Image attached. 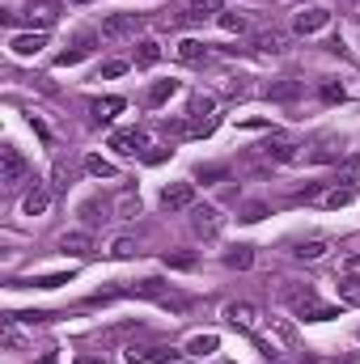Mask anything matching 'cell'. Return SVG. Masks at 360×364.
<instances>
[{
    "label": "cell",
    "mask_w": 360,
    "mask_h": 364,
    "mask_svg": "<svg viewBox=\"0 0 360 364\" xmlns=\"http://www.w3.org/2000/svg\"><path fill=\"white\" fill-rule=\"evenodd\" d=\"M280 297H284V301H288L301 318H309V322H326V318H335V314H339L335 305L318 301V292H314V288H284Z\"/></svg>",
    "instance_id": "cell-1"
},
{
    "label": "cell",
    "mask_w": 360,
    "mask_h": 364,
    "mask_svg": "<svg viewBox=\"0 0 360 364\" xmlns=\"http://www.w3.org/2000/svg\"><path fill=\"white\" fill-rule=\"evenodd\" d=\"M191 229H195V237L216 241V237H220V229H225L220 208H212V203H195V208H191Z\"/></svg>",
    "instance_id": "cell-2"
},
{
    "label": "cell",
    "mask_w": 360,
    "mask_h": 364,
    "mask_svg": "<svg viewBox=\"0 0 360 364\" xmlns=\"http://www.w3.org/2000/svg\"><path fill=\"white\" fill-rule=\"evenodd\" d=\"M26 178V157L13 149V144H5V149H0V182H5V187H18Z\"/></svg>",
    "instance_id": "cell-3"
},
{
    "label": "cell",
    "mask_w": 360,
    "mask_h": 364,
    "mask_svg": "<svg viewBox=\"0 0 360 364\" xmlns=\"http://www.w3.org/2000/svg\"><path fill=\"white\" fill-rule=\"evenodd\" d=\"M161 208H166V212H187V208H195V187H191V182H170V187L161 191Z\"/></svg>",
    "instance_id": "cell-4"
},
{
    "label": "cell",
    "mask_w": 360,
    "mask_h": 364,
    "mask_svg": "<svg viewBox=\"0 0 360 364\" xmlns=\"http://www.w3.org/2000/svg\"><path fill=\"white\" fill-rule=\"evenodd\" d=\"M225 318H229L237 330H246V335L259 330V309H255L251 301H233V305H225Z\"/></svg>",
    "instance_id": "cell-5"
},
{
    "label": "cell",
    "mask_w": 360,
    "mask_h": 364,
    "mask_svg": "<svg viewBox=\"0 0 360 364\" xmlns=\"http://www.w3.org/2000/svg\"><path fill=\"white\" fill-rule=\"evenodd\" d=\"M136 30H140L136 13H110V18H102V39H128Z\"/></svg>",
    "instance_id": "cell-6"
},
{
    "label": "cell",
    "mask_w": 360,
    "mask_h": 364,
    "mask_svg": "<svg viewBox=\"0 0 360 364\" xmlns=\"http://www.w3.org/2000/svg\"><path fill=\"white\" fill-rule=\"evenodd\" d=\"M326 22H331V13H326L322 5H309V9H301V13H297L293 30H297V34H318V30H322Z\"/></svg>",
    "instance_id": "cell-7"
},
{
    "label": "cell",
    "mask_w": 360,
    "mask_h": 364,
    "mask_svg": "<svg viewBox=\"0 0 360 364\" xmlns=\"http://www.w3.org/2000/svg\"><path fill=\"white\" fill-rule=\"evenodd\" d=\"M60 255H68V259H89V255H93V237H89V233H64V237H60Z\"/></svg>",
    "instance_id": "cell-8"
},
{
    "label": "cell",
    "mask_w": 360,
    "mask_h": 364,
    "mask_svg": "<svg viewBox=\"0 0 360 364\" xmlns=\"http://www.w3.org/2000/svg\"><path fill=\"white\" fill-rule=\"evenodd\" d=\"M26 18H30V26L47 30V26H55V18H60V5H55V0H30Z\"/></svg>",
    "instance_id": "cell-9"
},
{
    "label": "cell",
    "mask_w": 360,
    "mask_h": 364,
    "mask_svg": "<svg viewBox=\"0 0 360 364\" xmlns=\"http://www.w3.org/2000/svg\"><path fill=\"white\" fill-rule=\"evenodd\" d=\"M13 55H39L47 47V30H34V34H13Z\"/></svg>",
    "instance_id": "cell-10"
},
{
    "label": "cell",
    "mask_w": 360,
    "mask_h": 364,
    "mask_svg": "<svg viewBox=\"0 0 360 364\" xmlns=\"http://www.w3.org/2000/svg\"><path fill=\"white\" fill-rule=\"evenodd\" d=\"M124 106H128L124 97H98V102H89V114H93V123H110Z\"/></svg>",
    "instance_id": "cell-11"
},
{
    "label": "cell",
    "mask_w": 360,
    "mask_h": 364,
    "mask_svg": "<svg viewBox=\"0 0 360 364\" xmlns=\"http://www.w3.org/2000/svg\"><path fill=\"white\" fill-rule=\"evenodd\" d=\"M326 250H331V241H322V237H309V241H301V246L293 250L301 263H318V259H326Z\"/></svg>",
    "instance_id": "cell-12"
},
{
    "label": "cell",
    "mask_w": 360,
    "mask_h": 364,
    "mask_svg": "<svg viewBox=\"0 0 360 364\" xmlns=\"http://www.w3.org/2000/svg\"><path fill=\"white\" fill-rule=\"evenodd\" d=\"M352 199H356V182H343V187H331L318 203H322V208H347Z\"/></svg>",
    "instance_id": "cell-13"
},
{
    "label": "cell",
    "mask_w": 360,
    "mask_h": 364,
    "mask_svg": "<svg viewBox=\"0 0 360 364\" xmlns=\"http://www.w3.org/2000/svg\"><path fill=\"white\" fill-rule=\"evenodd\" d=\"M47 203H51V191L34 182V191L22 199V212H26V216H43V212H47Z\"/></svg>",
    "instance_id": "cell-14"
},
{
    "label": "cell",
    "mask_w": 360,
    "mask_h": 364,
    "mask_svg": "<svg viewBox=\"0 0 360 364\" xmlns=\"http://www.w3.org/2000/svg\"><path fill=\"white\" fill-rule=\"evenodd\" d=\"M110 149H119V153H140V149H145V132H136V128H132V132H114V136H110Z\"/></svg>",
    "instance_id": "cell-15"
},
{
    "label": "cell",
    "mask_w": 360,
    "mask_h": 364,
    "mask_svg": "<svg viewBox=\"0 0 360 364\" xmlns=\"http://www.w3.org/2000/svg\"><path fill=\"white\" fill-rule=\"evenodd\" d=\"M255 47H259V51H267V55H284V51H288V34L267 30V34H259V39H255Z\"/></svg>",
    "instance_id": "cell-16"
},
{
    "label": "cell",
    "mask_w": 360,
    "mask_h": 364,
    "mask_svg": "<svg viewBox=\"0 0 360 364\" xmlns=\"http://www.w3.org/2000/svg\"><path fill=\"white\" fill-rule=\"evenodd\" d=\"M157 60H161V43H157V39H145V43L136 47V60H132V64H136V68H153Z\"/></svg>",
    "instance_id": "cell-17"
},
{
    "label": "cell",
    "mask_w": 360,
    "mask_h": 364,
    "mask_svg": "<svg viewBox=\"0 0 360 364\" xmlns=\"http://www.w3.org/2000/svg\"><path fill=\"white\" fill-rule=\"evenodd\" d=\"M174 55H178V60H182V64H199V60H204V55H208V47H204V43H199V39H182V43H178V47H174Z\"/></svg>",
    "instance_id": "cell-18"
},
{
    "label": "cell",
    "mask_w": 360,
    "mask_h": 364,
    "mask_svg": "<svg viewBox=\"0 0 360 364\" xmlns=\"http://www.w3.org/2000/svg\"><path fill=\"white\" fill-rule=\"evenodd\" d=\"M81 220H85V224L93 229V224H102V220H110V208H106L102 199H85V203H81Z\"/></svg>",
    "instance_id": "cell-19"
},
{
    "label": "cell",
    "mask_w": 360,
    "mask_h": 364,
    "mask_svg": "<svg viewBox=\"0 0 360 364\" xmlns=\"http://www.w3.org/2000/svg\"><path fill=\"white\" fill-rule=\"evenodd\" d=\"M187 18H195V22L220 18V0H187Z\"/></svg>",
    "instance_id": "cell-20"
},
{
    "label": "cell",
    "mask_w": 360,
    "mask_h": 364,
    "mask_svg": "<svg viewBox=\"0 0 360 364\" xmlns=\"http://www.w3.org/2000/svg\"><path fill=\"white\" fill-rule=\"evenodd\" d=\"M114 216H119V220H136V216H140V195L124 191V195H119V203H114Z\"/></svg>",
    "instance_id": "cell-21"
},
{
    "label": "cell",
    "mask_w": 360,
    "mask_h": 364,
    "mask_svg": "<svg viewBox=\"0 0 360 364\" xmlns=\"http://www.w3.org/2000/svg\"><path fill=\"white\" fill-rule=\"evenodd\" d=\"M216 110V97L212 93H191V102H187V114L191 119H204V114H212Z\"/></svg>",
    "instance_id": "cell-22"
},
{
    "label": "cell",
    "mask_w": 360,
    "mask_h": 364,
    "mask_svg": "<svg viewBox=\"0 0 360 364\" xmlns=\"http://www.w3.org/2000/svg\"><path fill=\"white\" fill-rule=\"evenodd\" d=\"M178 93V81H157L153 89H149V106H161V102H170Z\"/></svg>",
    "instance_id": "cell-23"
},
{
    "label": "cell",
    "mask_w": 360,
    "mask_h": 364,
    "mask_svg": "<svg viewBox=\"0 0 360 364\" xmlns=\"http://www.w3.org/2000/svg\"><path fill=\"white\" fill-rule=\"evenodd\" d=\"M85 170H89L93 178H119V170H114L106 157H85Z\"/></svg>",
    "instance_id": "cell-24"
},
{
    "label": "cell",
    "mask_w": 360,
    "mask_h": 364,
    "mask_svg": "<svg viewBox=\"0 0 360 364\" xmlns=\"http://www.w3.org/2000/svg\"><path fill=\"white\" fill-rule=\"evenodd\" d=\"M216 351V335H195L187 343V356H212Z\"/></svg>",
    "instance_id": "cell-25"
},
{
    "label": "cell",
    "mask_w": 360,
    "mask_h": 364,
    "mask_svg": "<svg viewBox=\"0 0 360 364\" xmlns=\"http://www.w3.org/2000/svg\"><path fill=\"white\" fill-rule=\"evenodd\" d=\"M339 297H343L347 305H360V276H343V280H339Z\"/></svg>",
    "instance_id": "cell-26"
},
{
    "label": "cell",
    "mask_w": 360,
    "mask_h": 364,
    "mask_svg": "<svg viewBox=\"0 0 360 364\" xmlns=\"http://www.w3.org/2000/svg\"><path fill=\"white\" fill-rule=\"evenodd\" d=\"M225 263H229V267H237V271H246V267L255 263V250H251V246H237L233 255H225Z\"/></svg>",
    "instance_id": "cell-27"
},
{
    "label": "cell",
    "mask_w": 360,
    "mask_h": 364,
    "mask_svg": "<svg viewBox=\"0 0 360 364\" xmlns=\"http://www.w3.org/2000/svg\"><path fill=\"white\" fill-rule=\"evenodd\" d=\"M85 55H89V39H85V43H76L72 51H60V60H55V64H60V68H68V64H81Z\"/></svg>",
    "instance_id": "cell-28"
},
{
    "label": "cell",
    "mask_w": 360,
    "mask_h": 364,
    "mask_svg": "<svg viewBox=\"0 0 360 364\" xmlns=\"http://www.w3.org/2000/svg\"><path fill=\"white\" fill-rule=\"evenodd\" d=\"M216 22H220V30H229V34H246V18H242V13H220Z\"/></svg>",
    "instance_id": "cell-29"
},
{
    "label": "cell",
    "mask_w": 360,
    "mask_h": 364,
    "mask_svg": "<svg viewBox=\"0 0 360 364\" xmlns=\"http://www.w3.org/2000/svg\"><path fill=\"white\" fill-rule=\"evenodd\" d=\"M272 330L284 339V347H297V330H293V322H284V318H272Z\"/></svg>",
    "instance_id": "cell-30"
},
{
    "label": "cell",
    "mask_w": 360,
    "mask_h": 364,
    "mask_svg": "<svg viewBox=\"0 0 360 364\" xmlns=\"http://www.w3.org/2000/svg\"><path fill=\"white\" fill-rule=\"evenodd\" d=\"M5 347H13V351L26 347V339H22V330L13 326V318H5Z\"/></svg>",
    "instance_id": "cell-31"
},
{
    "label": "cell",
    "mask_w": 360,
    "mask_h": 364,
    "mask_svg": "<svg viewBox=\"0 0 360 364\" xmlns=\"http://www.w3.org/2000/svg\"><path fill=\"white\" fill-rule=\"evenodd\" d=\"M128 68H132L128 60H110V64H102V72H98V76H102V81H114V76H124Z\"/></svg>",
    "instance_id": "cell-32"
},
{
    "label": "cell",
    "mask_w": 360,
    "mask_h": 364,
    "mask_svg": "<svg viewBox=\"0 0 360 364\" xmlns=\"http://www.w3.org/2000/svg\"><path fill=\"white\" fill-rule=\"evenodd\" d=\"M110 255H114V259H132V255H136V241H132V237H119L114 246H110Z\"/></svg>",
    "instance_id": "cell-33"
},
{
    "label": "cell",
    "mask_w": 360,
    "mask_h": 364,
    "mask_svg": "<svg viewBox=\"0 0 360 364\" xmlns=\"http://www.w3.org/2000/svg\"><path fill=\"white\" fill-rule=\"evenodd\" d=\"M301 93V85H272L267 89V97H276V102H288V97H297Z\"/></svg>",
    "instance_id": "cell-34"
},
{
    "label": "cell",
    "mask_w": 360,
    "mask_h": 364,
    "mask_svg": "<svg viewBox=\"0 0 360 364\" xmlns=\"http://www.w3.org/2000/svg\"><path fill=\"white\" fill-rule=\"evenodd\" d=\"M347 93H343V85H335V81H326L322 85V102H343Z\"/></svg>",
    "instance_id": "cell-35"
},
{
    "label": "cell",
    "mask_w": 360,
    "mask_h": 364,
    "mask_svg": "<svg viewBox=\"0 0 360 364\" xmlns=\"http://www.w3.org/2000/svg\"><path fill=\"white\" fill-rule=\"evenodd\" d=\"M339 271L343 276H360V255H343L339 259Z\"/></svg>",
    "instance_id": "cell-36"
},
{
    "label": "cell",
    "mask_w": 360,
    "mask_h": 364,
    "mask_svg": "<svg viewBox=\"0 0 360 364\" xmlns=\"http://www.w3.org/2000/svg\"><path fill=\"white\" fill-rule=\"evenodd\" d=\"M51 187H55V191H68V170H64V166L51 170Z\"/></svg>",
    "instance_id": "cell-37"
},
{
    "label": "cell",
    "mask_w": 360,
    "mask_h": 364,
    "mask_svg": "<svg viewBox=\"0 0 360 364\" xmlns=\"http://www.w3.org/2000/svg\"><path fill=\"white\" fill-rule=\"evenodd\" d=\"M68 280H72V276H43L34 288H60V284H68Z\"/></svg>",
    "instance_id": "cell-38"
},
{
    "label": "cell",
    "mask_w": 360,
    "mask_h": 364,
    "mask_svg": "<svg viewBox=\"0 0 360 364\" xmlns=\"http://www.w3.org/2000/svg\"><path fill=\"white\" fill-rule=\"evenodd\" d=\"M191 263H195L191 255H174V259H166V267H191Z\"/></svg>",
    "instance_id": "cell-39"
},
{
    "label": "cell",
    "mask_w": 360,
    "mask_h": 364,
    "mask_svg": "<svg viewBox=\"0 0 360 364\" xmlns=\"http://www.w3.org/2000/svg\"><path fill=\"white\" fill-rule=\"evenodd\" d=\"M347 5H360V0H347Z\"/></svg>",
    "instance_id": "cell-40"
}]
</instances>
